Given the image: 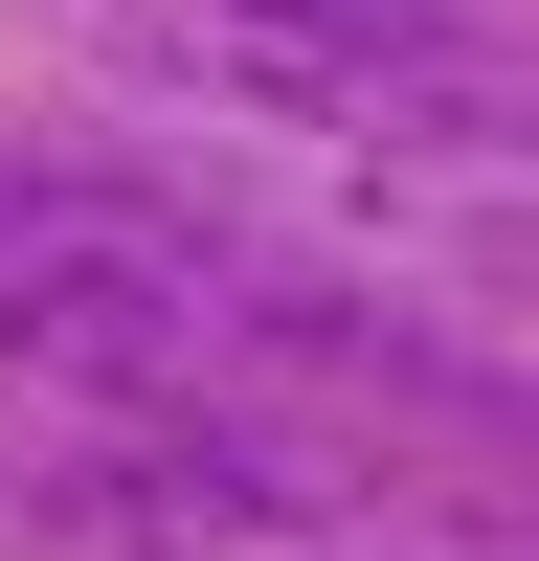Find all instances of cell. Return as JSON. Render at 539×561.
<instances>
[{"label": "cell", "instance_id": "cell-1", "mask_svg": "<svg viewBox=\"0 0 539 561\" xmlns=\"http://www.w3.org/2000/svg\"><path fill=\"white\" fill-rule=\"evenodd\" d=\"M382 539V449L270 404H23L0 561H337Z\"/></svg>", "mask_w": 539, "mask_h": 561}, {"label": "cell", "instance_id": "cell-2", "mask_svg": "<svg viewBox=\"0 0 539 561\" xmlns=\"http://www.w3.org/2000/svg\"><path fill=\"white\" fill-rule=\"evenodd\" d=\"M270 45H337V68H427V90H517L494 68V0H225Z\"/></svg>", "mask_w": 539, "mask_h": 561}]
</instances>
